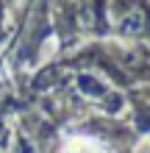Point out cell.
<instances>
[{"mask_svg":"<svg viewBox=\"0 0 150 153\" xmlns=\"http://www.w3.org/2000/svg\"><path fill=\"white\" fill-rule=\"evenodd\" d=\"M67 153H100V148L89 145V142H75V145H69Z\"/></svg>","mask_w":150,"mask_h":153,"instance_id":"6da1fadb","label":"cell"}]
</instances>
